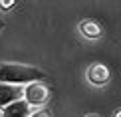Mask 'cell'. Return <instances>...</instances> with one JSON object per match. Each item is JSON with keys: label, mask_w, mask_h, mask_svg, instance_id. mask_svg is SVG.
I'll list each match as a JSON object with an SVG mask.
<instances>
[{"label": "cell", "mask_w": 121, "mask_h": 117, "mask_svg": "<svg viewBox=\"0 0 121 117\" xmlns=\"http://www.w3.org/2000/svg\"><path fill=\"white\" fill-rule=\"evenodd\" d=\"M44 72L34 65L26 64H14V62H2L0 64V83L10 85H30L34 81H42Z\"/></svg>", "instance_id": "cell-1"}, {"label": "cell", "mask_w": 121, "mask_h": 117, "mask_svg": "<svg viewBox=\"0 0 121 117\" xmlns=\"http://www.w3.org/2000/svg\"><path fill=\"white\" fill-rule=\"evenodd\" d=\"M48 97H50V89L42 81H34L30 85H24V101H28V105H32V107L44 105Z\"/></svg>", "instance_id": "cell-2"}, {"label": "cell", "mask_w": 121, "mask_h": 117, "mask_svg": "<svg viewBox=\"0 0 121 117\" xmlns=\"http://www.w3.org/2000/svg\"><path fill=\"white\" fill-rule=\"evenodd\" d=\"M24 99V85H10V83H0V109L14 101Z\"/></svg>", "instance_id": "cell-3"}, {"label": "cell", "mask_w": 121, "mask_h": 117, "mask_svg": "<svg viewBox=\"0 0 121 117\" xmlns=\"http://www.w3.org/2000/svg\"><path fill=\"white\" fill-rule=\"evenodd\" d=\"M85 78L93 85H105L109 81V78H111V72L103 64H91L87 68V72H85Z\"/></svg>", "instance_id": "cell-4"}, {"label": "cell", "mask_w": 121, "mask_h": 117, "mask_svg": "<svg viewBox=\"0 0 121 117\" xmlns=\"http://www.w3.org/2000/svg\"><path fill=\"white\" fill-rule=\"evenodd\" d=\"M34 111H32V105H28V101L20 99V101H14L4 107V117H30Z\"/></svg>", "instance_id": "cell-5"}, {"label": "cell", "mask_w": 121, "mask_h": 117, "mask_svg": "<svg viewBox=\"0 0 121 117\" xmlns=\"http://www.w3.org/2000/svg\"><path fill=\"white\" fill-rule=\"evenodd\" d=\"M79 32H82L87 40H95V38H99V36L103 34V30H101V26H99L95 20L85 18V20L79 22Z\"/></svg>", "instance_id": "cell-6"}, {"label": "cell", "mask_w": 121, "mask_h": 117, "mask_svg": "<svg viewBox=\"0 0 121 117\" xmlns=\"http://www.w3.org/2000/svg\"><path fill=\"white\" fill-rule=\"evenodd\" d=\"M0 8L6 12V10H10V8H14V0H0Z\"/></svg>", "instance_id": "cell-7"}, {"label": "cell", "mask_w": 121, "mask_h": 117, "mask_svg": "<svg viewBox=\"0 0 121 117\" xmlns=\"http://www.w3.org/2000/svg\"><path fill=\"white\" fill-rule=\"evenodd\" d=\"M30 117H50V113H48V111H34Z\"/></svg>", "instance_id": "cell-8"}, {"label": "cell", "mask_w": 121, "mask_h": 117, "mask_svg": "<svg viewBox=\"0 0 121 117\" xmlns=\"http://www.w3.org/2000/svg\"><path fill=\"white\" fill-rule=\"evenodd\" d=\"M85 117H99V115H95V113H89V115H85Z\"/></svg>", "instance_id": "cell-9"}, {"label": "cell", "mask_w": 121, "mask_h": 117, "mask_svg": "<svg viewBox=\"0 0 121 117\" xmlns=\"http://www.w3.org/2000/svg\"><path fill=\"white\" fill-rule=\"evenodd\" d=\"M115 117H121V109H119V111H117V113H115Z\"/></svg>", "instance_id": "cell-10"}, {"label": "cell", "mask_w": 121, "mask_h": 117, "mask_svg": "<svg viewBox=\"0 0 121 117\" xmlns=\"http://www.w3.org/2000/svg\"><path fill=\"white\" fill-rule=\"evenodd\" d=\"M0 117H4V109H0Z\"/></svg>", "instance_id": "cell-11"}]
</instances>
